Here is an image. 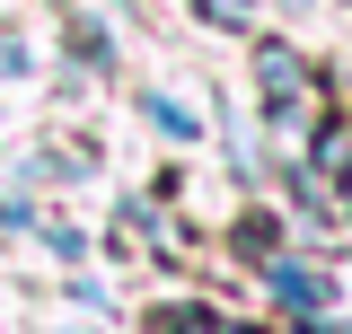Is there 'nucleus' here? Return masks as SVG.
I'll list each match as a JSON object with an SVG mask.
<instances>
[{"label":"nucleus","instance_id":"obj_2","mask_svg":"<svg viewBox=\"0 0 352 334\" xmlns=\"http://www.w3.org/2000/svg\"><path fill=\"white\" fill-rule=\"evenodd\" d=\"M264 291L282 299V308H300V317H317V308L335 299V282H326V273H308V264H264Z\"/></svg>","mask_w":352,"mask_h":334},{"label":"nucleus","instance_id":"obj_3","mask_svg":"<svg viewBox=\"0 0 352 334\" xmlns=\"http://www.w3.org/2000/svg\"><path fill=\"white\" fill-rule=\"evenodd\" d=\"M141 115H150V124L168 132V141H194V132H203V124H194V115H185V106H176V97H159V88L141 97Z\"/></svg>","mask_w":352,"mask_h":334},{"label":"nucleus","instance_id":"obj_4","mask_svg":"<svg viewBox=\"0 0 352 334\" xmlns=\"http://www.w3.org/2000/svg\"><path fill=\"white\" fill-rule=\"evenodd\" d=\"M168 334H238V326H220L212 308H194V317H176V326H168Z\"/></svg>","mask_w":352,"mask_h":334},{"label":"nucleus","instance_id":"obj_1","mask_svg":"<svg viewBox=\"0 0 352 334\" xmlns=\"http://www.w3.org/2000/svg\"><path fill=\"white\" fill-rule=\"evenodd\" d=\"M256 97H264V124H308V106H317V80L300 71V53L291 44H256Z\"/></svg>","mask_w":352,"mask_h":334}]
</instances>
